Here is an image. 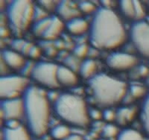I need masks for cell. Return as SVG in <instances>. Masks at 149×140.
I'll return each instance as SVG.
<instances>
[{
	"mask_svg": "<svg viewBox=\"0 0 149 140\" xmlns=\"http://www.w3.org/2000/svg\"><path fill=\"white\" fill-rule=\"evenodd\" d=\"M146 84H147V85L148 86V87H149V75H148V76L147 77V78H146Z\"/></svg>",
	"mask_w": 149,
	"mask_h": 140,
	"instance_id": "45",
	"label": "cell"
},
{
	"mask_svg": "<svg viewBox=\"0 0 149 140\" xmlns=\"http://www.w3.org/2000/svg\"><path fill=\"white\" fill-rule=\"evenodd\" d=\"M54 110L61 119L74 127H85L90 123L86 102L80 96L63 93L54 103Z\"/></svg>",
	"mask_w": 149,
	"mask_h": 140,
	"instance_id": "4",
	"label": "cell"
},
{
	"mask_svg": "<svg viewBox=\"0 0 149 140\" xmlns=\"http://www.w3.org/2000/svg\"><path fill=\"white\" fill-rule=\"evenodd\" d=\"M1 113L4 119L18 120L24 116V102L22 98L5 99L1 101Z\"/></svg>",
	"mask_w": 149,
	"mask_h": 140,
	"instance_id": "9",
	"label": "cell"
},
{
	"mask_svg": "<svg viewBox=\"0 0 149 140\" xmlns=\"http://www.w3.org/2000/svg\"><path fill=\"white\" fill-rule=\"evenodd\" d=\"M130 93L131 96L134 98H140L146 93V89L139 85H131L130 86Z\"/></svg>",
	"mask_w": 149,
	"mask_h": 140,
	"instance_id": "26",
	"label": "cell"
},
{
	"mask_svg": "<svg viewBox=\"0 0 149 140\" xmlns=\"http://www.w3.org/2000/svg\"><path fill=\"white\" fill-rule=\"evenodd\" d=\"M34 63L32 61H28L25 63V65L23 66V67L21 69V72H22V75L26 77V76H29L31 75V72L33 71V69L34 67Z\"/></svg>",
	"mask_w": 149,
	"mask_h": 140,
	"instance_id": "31",
	"label": "cell"
},
{
	"mask_svg": "<svg viewBox=\"0 0 149 140\" xmlns=\"http://www.w3.org/2000/svg\"><path fill=\"white\" fill-rule=\"evenodd\" d=\"M39 4L42 8L46 10H51L54 7L53 1H39Z\"/></svg>",
	"mask_w": 149,
	"mask_h": 140,
	"instance_id": "37",
	"label": "cell"
},
{
	"mask_svg": "<svg viewBox=\"0 0 149 140\" xmlns=\"http://www.w3.org/2000/svg\"><path fill=\"white\" fill-rule=\"evenodd\" d=\"M66 28L69 32L74 35H81L88 30L89 24L84 19L77 17L66 22Z\"/></svg>",
	"mask_w": 149,
	"mask_h": 140,
	"instance_id": "16",
	"label": "cell"
},
{
	"mask_svg": "<svg viewBox=\"0 0 149 140\" xmlns=\"http://www.w3.org/2000/svg\"><path fill=\"white\" fill-rule=\"evenodd\" d=\"M89 115L90 118L95 120H99L102 118V113L96 109H92L89 110Z\"/></svg>",
	"mask_w": 149,
	"mask_h": 140,
	"instance_id": "35",
	"label": "cell"
},
{
	"mask_svg": "<svg viewBox=\"0 0 149 140\" xmlns=\"http://www.w3.org/2000/svg\"><path fill=\"white\" fill-rule=\"evenodd\" d=\"M34 6L29 0L12 1L7 8V17L12 31L22 35L34 20Z\"/></svg>",
	"mask_w": 149,
	"mask_h": 140,
	"instance_id": "5",
	"label": "cell"
},
{
	"mask_svg": "<svg viewBox=\"0 0 149 140\" xmlns=\"http://www.w3.org/2000/svg\"><path fill=\"white\" fill-rule=\"evenodd\" d=\"M102 3L103 5L104 8H110V1H102Z\"/></svg>",
	"mask_w": 149,
	"mask_h": 140,
	"instance_id": "44",
	"label": "cell"
},
{
	"mask_svg": "<svg viewBox=\"0 0 149 140\" xmlns=\"http://www.w3.org/2000/svg\"><path fill=\"white\" fill-rule=\"evenodd\" d=\"M57 53V50L54 48H49L47 49V54H49V56H54Z\"/></svg>",
	"mask_w": 149,
	"mask_h": 140,
	"instance_id": "42",
	"label": "cell"
},
{
	"mask_svg": "<svg viewBox=\"0 0 149 140\" xmlns=\"http://www.w3.org/2000/svg\"><path fill=\"white\" fill-rule=\"evenodd\" d=\"M57 79L59 84L65 86H73L78 83V78L74 71L66 66H58Z\"/></svg>",
	"mask_w": 149,
	"mask_h": 140,
	"instance_id": "12",
	"label": "cell"
},
{
	"mask_svg": "<svg viewBox=\"0 0 149 140\" xmlns=\"http://www.w3.org/2000/svg\"><path fill=\"white\" fill-rule=\"evenodd\" d=\"M134 8H135L136 20V21L142 20V19L145 17V10L142 4L139 1H134Z\"/></svg>",
	"mask_w": 149,
	"mask_h": 140,
	"instance_id": "30",
	"label": "cell"
},
{
	"mask_svg": "<svg viewBox=\"0 0 149 140\" xmlns=\"http://www.w3.org/2000/svg\"><path fill=\"white\" fill-rule=\"evenodd\" d=\"M88 46L85 44L78 45L74 49V55L78 58H84L88 53Z\"/></svg>",
	"mask_w": 149,
	"mask_h": 140,
	"instance_id": "28",
	"label": "cell"
},
{
	"mask_svg": "<svg viewBox=\"0 0 149 140\" xmlns=\"http://www.w3.org/2000/svg\"><path fill=\"white\" fill-rule=\"evenodd\" d=\"M30 134L29 130L22 125L14 129L5 127L2 129V140H31Z\"/></svg>",
	"mask_w": 149,
	"mask_h": 140,
	"instance_id": "13",
	"label": "cell"
},
{
	"mask_svg": "<svg viewBox=\"0 0 149 140\" xmlns=\"http://www.w3.org/2000/svg\"><path fill=\"white\" fill-rule=\"evenodd\" d=\"M136 114L134 108L124 107L118 109L116 113V120L120 125H125L134 119Z\"/></svg>",
	"mask_w": 149,
	"mask_h": 140,
	"instance_id": "17",
	"label": "cell"
},
{
	"mask_svg": "<svg viewBox=\"0 0 149 140\" xmlns=\"http://www.w3.org/2000/svg\"><path fill=\"white\" fill-rule=\"evenodd\" d=\"M119 7H120L122 14L126 17L129 19H135L136 20L134 1H130V0L119 1Z\"/></svg>",
	"mask_w": 149,
	"mask_h": 140,
	"instance_id": "22",
	"label": "cell"
},
{
	"mask_svg": "<svg viewBox=\"0 0 149 140\" xmlns=\"http://www.w3.org/2000/svg\"><path fill=\"white\" fill-rule=\"evenodd\" d=\"M27 78L22 75H5L0 79V96L3 100L20 98L29 86Z\"/></svg>",
	"mask_w": 149,
	"mask_h": 140,
	"instance_id": "6",
	"label": "cell"
},
{
	"mask_svg": "<svg viewBox=\"0 0 149 140\" xmlns=\"http://www.w3.org/2000/svg\"><path fill=\"white\" fill-rule=\"evenodd\" d=\"M139 74L142 76H148L149 70L146 66H142L139 67Z\"/></svg>",
	"mask_w": 149,
	"mask_h": 140,
	"instance_id": "41",
	"label": "cell"
},
{
	"mask_svg": "<svg viewBox=\"0 0 149 140\" xmlns=\"http://www.w3.org/2000/svg\"><path fill=\"white\" fill-rule=\"evenodd\" d=\"M137 59L136 57L127 53H112L107 57V64L110 69L114 70H127L136 66Z\"/></svg>",
	"mask_w": 149,
	"mask_h": 140,
	"instance_id": "10",
	"label": "cell"
},
{
	"mask_svg": "<svg viewBox=\"0 0 149 140\" xmlns=\"http://www.w3.org/2000/svg\"><path fill=\"white\" fill-rule=\"evenodd\" d=\"M65 63H66V66L70 69L71 70L74 71V70H77V69H80L81 67V63L78 61V58L75 56H67L66 59L64 60Z\"/></svg>",
	"mask_w": 149,
	"mask_h": 140,
	"instance_id": "25",
	"label": "cell"
},
{
	"mask_svg": "<svg viewBox=\"0 0 149 140\" xmlns=\"http://www.w3.org/2000/svg\"><path fill=\"white\" fill-rule=\"evenodd\" d=\"M50 22H51V17H47L42 20L36 22L32 27L33 34L37 37H42Z\"/></svg>",
	"mask_w": 149,
	"mask_h": 140,
	"instance_id": "23",
	"label": "cell"
},
{
	"mask_svg": "<svg viewBox=\"0 0 149 140\" xmlns=\"http://www.w3.org/2000/svg\"><path fill=\"white\" fill-rule=\"evenodd\" d=\"M89 86L95 103L104 107L120 102L127 90L125 83L103 73L93 75L89 80Z\"/></svg>",
	"mask_w": 149,
	"mask_h": 140,
	"instance_id": "3",
	"label": "cell"
},
{
	"mask_svg": "<svg viewBox=\"0 0 149 140\" xmlns=\"http://www.w3.org/2000/svg\"><path fill=\"white\" fill-rule=\"evenodd\" d=\"M40 55V48L36 46H33L29 54V57L33 58V59H36V58H39Z\"/></svg>",
	"mask_w": 149,
	"mask_h": 140,
	"instance_id": "34",
	"label": "cell"
},
{
	"mask_svg": "<svg viewBox=\"0 0 149 140\" xmlns=\"http://www.w3.org/2000/svg\"><path fill=\"white\" fill-rule=\"evenodd\" d=\"M126 33L120 19L110 8L95 11L90 27V40L99 49H114L125 40Z\"/></svg>",
	"mask_w": 149,
	"mask_h": 140,
	"instance_id": "1",
	"label": "cell"
},
{
	"mask_svg": "<svg viewBox=\"0 0 149 140\" xmlns=\"http://www.w3.org/2000/svg\"><path fill=\"white\" fill-rule=\"evenodd\" d=\"M140 118L143 129L149 137V93L146 95L142 103Z\"/></svg>",
	"mask_w": 149,
	"mask_h": 140,
	"instance_id": "18",
	"label": "cell"
},
{
	"mask_svg": "<svg viewBox=\"0 0 149 140\" xmlns=\"http://www.w3.org/2000/svg\"><path fill=\"white\" fill-rule=\"evenodd\" d=\"M25 42H26V41H24L23 40L16 39L12 41L11 46L13 48V49L21 52V51H22V47H23Z\"/></svg>",
	"mask_w": 149,
	"mask_h": 140,
	"instance_id": "33",
	"label": "cell"
},
{
	"mask_svg": "<svg viewBox=\"0 0 149 140\" xmlns=\"http://www.w3.org/2000/svg\"><path fill=\"white\" fill-rule=\"evenodd\" d=\"M58 69V65L52 63L39 62L35 63L31 76L40 84L55 89L60 85L57 79Z\"/></svg>",
	"mask_w": 149,
	"mask_h": 140,
	"instance_id": "7",
	"label": "cell"
},
{
	"mask_svg": "<svg viewBox=\"0 0 149 140\" xmlns=\"http://www.w3.org/2000/svg\"><path fill=\"white\" fill-rule=\"evenodd\" d=\"M117 140H145L144 137L137 130L126 128L120 131L117 136Z\"/></svg>",
	"mask_w": 149,
	"mask_h": 140,
	"instance_id": "21",
	"label": "cell"
},
{
	"mask_svg": "<svg viewBox=\"0 0 149 140\" xmlns=\"http://www.w3.org/2000/svg\"><path fill=\"white\" fill-rule=\"evenodd\" d=\"M47 17H48L46 11L45 10L44 8H42V7H38V6L34 7V21H35V22L42 20L47 18Z\"/></svg>",
	"mask_w": 149,
	"mask_h": 140,
	"instance_id": "29",
	"label": "cell"
},
{
	"mask_svg": "<svg viewBox=\"0 0 149 140\" xmlns=\"http://www.w3.org/2000/svg\"><path fill=\"white\" fill-rule=\"evenodd\" d=\"M102 118L107 122H112L116 119V113L110 109L104 110L102 113Z\"/></svg>",
	"mask_w": 149,
	"mask_h": 140,
	"instance_id": "32",
	"label": "cell"
},
{
	"mask_svg": "<svg viewBox=\"0 0 149 140\" xmlns=\"http://www.w3.org/2000/svg\"><path fill=\"white\" fill-rule=\"evenodd\" d=\"M51 137L56 140H63L71 135L69 127L64 125H58L53 127L51 130Z\"/></svg>",
	"mask_w": 149,
	"mask_h": 140,
	"instance_id": "19",
	"label": "cell"
},
{
	"mask_svg": "<svg viewBox=\"0 0 149 140\" xmlns=\"http://www.w3.org/2000/svg\"><path fill=\"white\" fill-rule=\"evenodd\" d=\"M63 140H84L83 137L78 134H71Z\"/></svg>",
	"mask_w": 149,
	"mask_h": 140,
	"instance_id": "40",
	"label": "cell"
},
{
	"mask_svg": "<svg viewBox=\"0 0 149 140\" xmlns=\"http://www.w3.org/2000/svg\"><path fill=\"white\" fill-rule=\"evenodd\" d=\"M130 38L139 54L149 59V23L136 21L130 29Z\"/></svg>",
	"mask_w": 149,
	"mask_h": 140,
	"instance_id": "8",
	"label": "cell"
},
{
	"mask_svg": "<svg viewBox=\"0 0 149 140\" xmlns=\"http://www.w3.org/2000/svg\"><path fill=\"white\" fill-rule=\"evenodd\" d=\"M2 58L8 67L14 69H21L26 63L22 56L15 51H2Z\"/></svg>",
	"mask_w": 149,
	"mask_h": 140,
	"instance_id": "14",
	"label": "cell"
},
{
	"mask_svg": "<svg viewBox=\"0 0 149 140\" xmlns=\"http://www.w3.org/2000/svg\"><path fill=\"white\" fill-rule=\"evenodd\" d=\"M56 13L61 20H65L66 22L73 19L79 17L81 11L78 6L71 1H61L55 7Z\"/></svg>",
	"mask_w": 149,
	"mask_h": 140,
	"instance_id": "11",
	"label": "cell"
},
{
	"mask_svg": "<svg viewBox=\"0 0 149 140\" xmlns=\"http://www.w3.org/2000/svg\"><path fill=\"white\" fill-rule=\"evenodd\" d=\"M63 29V21L58 16H52L51 17V22L41 37L46 40H52L61 34Z\"/></svg>",
	"mask_w": 149,
	"mask_h": 140,
	"instance_id": "15",
	"label": "cell"
},
{
	"mask_svg": "<svg viewBox=\"0 0 149 140\" xmlns=\"http://www.w3.org/2000/svg\"><path fill=\"white\" fill-rule=\"evenodd\" d=\"M9 34V32H8V31L6 30V29H1V36L3 37H8Z\"/></svg>",
	"mask_w": 149,
	"mask_h": 140,
	"instance_id": "43",
	"label": "cell"
},
{
	"mask_svg": "<svg viewBox=\"0 0 149 140\" xmlns=\"http://www.w3.org/2000/svg\"><path fill=\"white\" fill-rule=\"evenodd\" d=\"M119 131L116 126H115L113 124H107L105 126H104L102 129V136L104 138L110 139L113 137H115L116 136H118Z\"/></svg>",
	"mask_w": 149,
	"mask_h": 140,
	"instance_id": "24",
	"label": "cell"
},
{
	"mask_svg": "<svg viewBox=\"0 0 149 140\" xmlns=\"http://www.w3.org/2000/svg\"><path fill=\"white\" fill-rule=\"evenodd\" d=\"M33 46H34V45H33L31 42H25L23 47H22V51H21L22 54H24V55H29V52H30L31 49V48H32Z\"/></svg>",
	"mask_w": 149,
	"mask_h": 140,
	"instance_id": "38",
	"label": "cell"
},
{
	"mask_svg": "<svg viewBox=\"0 0 149 140\" xmlns=\"http://www.w3.org/2000/svg\"><path fill=\"white\" fill-rule=\"evenodd\" d=\"M96 69V64L93 60H86L81 63V67H80V73L82 77L85 78H88L93 77Z\"/></svg>",
	"mask_w": 149,
	"mask_h": 140,
	"instance_id": "20",
	"label": "cell"
},
{
	"mask_svg": "<svg viewBox=\"0 0 149 140\" xmlns=\"http://www.w3.org/2000/svg\"><path fill=\"white\" fill-rule=\"evenodd\" d=\"M19 126H20V125L19 123L18 120L10 119L5 121V127H8V128L10 129H14L18 127Z\"/></svg>",
	"mask_w": 149,
	"mask_h": 140,
	"instance_id": "36",
	"label": "cell"
},
{
	"mask_svg": "<svg viewBox=\"0 0 149 140\" xmlns=\"http://www.w3.org/2000/svg\"><path fill=\"white\" fill-rule=\"evenodd\" d=\"M24 116L27 127L31 135L44 136L49 128L50 107L47 93L34 86H29L22 95Z\"/></svg>",
	"mask_w": 149,
	"mask_h": 140,
	"instance_id": "2",
	"label": "cell"
},
{
	"mask_svg": "<svg viewBox=\"0 0 149 140\" xmlns=\"http://www.w3.org/2000/svg\"><path fill=\"white\" fill-rule=\"evenodd\" d=\"M59 95H58L56 92H54V91H51L47 93V97L48 98H49V101L51 100V101H54V103L56 101V100L58 99Z\"/></svg>",
	"mask_w": 149,
	"mask_h": 140,
	"instance_id": "39",
	"label": "cell"
},
{
	"mask_svg": "<svg viewBox=\"0 0 149 140\" xmlns=\"http://www.w3.org/2000/svg\"><path fill=\"white\" fill-rule=\"evenodd\" d=\"M78 8L80 11L85 14H90L92 12H94L95 10V6L94 4L90 2H80L78 5Z\"/></svg>",
	"mask_w": 149,
	"mask_h": 140,
	"instance_id": "27",
	"label": "cell"
}]
</instances>
